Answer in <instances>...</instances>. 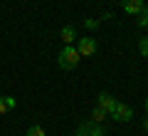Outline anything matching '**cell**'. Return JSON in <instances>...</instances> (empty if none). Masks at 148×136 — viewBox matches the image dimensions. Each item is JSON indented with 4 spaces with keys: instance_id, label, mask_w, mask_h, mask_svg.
<instances>
[{
    "instance_id": "cell-3",
    "label": "cell",
    "mask_w": 148,
    "mask_h": 136,
    "mask_svg": "<svg viewBox=\"0 0 148 136\" xmlns=\"http://www.w3.org/2000/svg\"><path fill=\"white\" fill-rule=\"evenodd\" d=\"M77 52H79V57H91V55L96 52V40L94 37H79Z\"/></svg>"
},
{
    "instance_id": "cell-1",
    "label": "cell",
    "mask_w": 148,
    "mask_h": 136,
    "mask_svg": "<svg viewBox=\"0 0 148 136\" xmlns=\"http://www.w3.org/2000/svg\"><path fill=\"white\" fill-rule=\"evenodd\" d=\"M79 52H77V47H72V45H64L62 47V52H59V57H57V64H59V69H74L77 64H79Z\"/></svg>"
},
{
    "instance_id": "cell-5",
    "label": "cell",
    "mask_w": 148,
    "mask_h": 136,
    "mask_svg": "<svg viewBox=\"0 0 148 136\" xmlns=\"http://www.w3.org/2000/svg\"><path fill=\"white\" fill-rule=\"evenodd\" d=\"M121 8H123V12H128V15H141L143 10H148L143 0H121Z\"/></svg>"
},
{
    "instance_id": "cell-14",
    "label": "cell",
    "mask_w": 148,
    "mask_h": 136,
    "mask_svg": "<svg viewBox=\"0 0 148 136\" xmlns=\"http://www.w3.org/2000/svg\"><path fill=\"white\" fill-rule=\"evenodd\" d=\"M5 101H8V109H15V99L12 97H5Z\"/></svg>"
},
{
    "instance_id": "cell-12",
    "label": "cell",
    "mask_w": 148,
    "mask_h": 136,
    "mask_svg": "<svg viewBox=\"0 0 148 136\" xmlns=\"http://www.w3.org/2000/svg\"><path fill=\"white\" fill-rule=\"evenodd\" d=\"M84 25L89 27V30H96V27H99V20H84Z\"/></svg>"
},
{
    "instance_id": "cell-10",
    "label": "cell",
    "mask_w": 148,
    "mask_h": 136,
    "mask_svg": "<svg viewBox=\"0 0 148 136\" xmlns=\"http://www.w3.org/2000/svg\"><path fill=\"white\" fill-rule=\"evenodd\" d=\"M138 50H141V55H143V57H148V35L138 40Z\"/></svg>"
},
{
    "instance_id": "cell-15",
    "label": "cell",
    "mask_w": 148,
    "mask_h": 136,
    "mask_svg": "<svg viewBox=\"0 0 148 136\" xmlns=\"http://www.w3.org/2000/svg\"><path fill=\"white\" fill-rule=\"evenodd\" d=\"M143 131H148V119H146V121H143Z\"/></svg>"
},
{
    "instance_id": "cell-7",
    "label": "cell",
    "mask_w": 148,
    "mask_h": 136,
    "mask_svg": "<svg viewBox=\"0 0 148 136\" xmlns=\"http://www.w3.org/2000/svg\"><path fill=\"white\" fill-rule=\"evenodd\" d=\"M59 37H62L64 45H72V42L77 40V30H74V25H64L62 30H59Z\"/></svg>"
},
{
    "instance_id": "cell-8",
    "label": "cell",
    "mask_w": 148,
    "mask_h": 136,
    "mask_svg": "<svg viewBox=\"0 0 148 136\" xmlns=\"http://www.w3.org/2000/svg\"><path fill=\"white\" fill-rule=\"evenodd\" d=\"M106 116H109V114H106V111L101 109V106H94V111H91V121H94V124H101V121H104Z\"/></svg>"
},
{
    "instance_id": "cell-4",
    "label": "cell",
    "mask_w": 148,
    "mask_h": 136,
    "mask_svg": "<svg viewBox=\"0 0 148 136\" xmlns=\"http://www.w3.org/2000/svg\"><path fill=\"white\" fill-rule=\"evenodd\" d=\"M74 136H104V129L101 124H94V121H84V124L77 129Z\"/></svg>"
},
{
    "instance_id": "cell-6",
    "label": "cell",
    "mask_w": 148,
    "mask_h": 136,
    "mask_svg": "<svg viewBox=\"0 0 148 136\" xmlns=\"http://www.w3.org/2000/svg\"><path fill=\"white\" fill-rule=\"evenodd\" d=\"M116 104H119V99H116L114 94H109V92H101V94H99V104H96V106H101L106 114H111Z\"/></svg>"
},
{
    "instance_id": "cell-13",
    "label": "cell",
    "mask_w": 148,
    "mask_h": 136,
    "mask_svg": "<svg viewBox=\"0 0 148 136\" xmlns=\"http://www.w3.org/2000/svg\"><path fill=\"white\" fill-rule=\"evenodd\" d=\"M5 111H10L8 109V101H5V97H0V114H5Z\"/></svg>"
},
{
    "instance_id": "cell-9",
    "label": "cell",
    "mask_w": 148,
    "mask_h": 136,
    "mask_svg": "<svg viewBox=\"0 0 148 136\" xmlns=\"http://www.w3.org/2000/svg\"><path fill=\"white\" fill-rule=\"evenodd\" d=\"M25 136H45V126H40V124H32L30 129H27V134Z\"/></svg>"
},
{
    "instance_id": "cell-11",
    "label": "cell",
    "mask_w": 148,
    "mask_h": 136,
    "mask_svg": "<svg viewBox=\"0 0 148 136\" xmlns=\"http://www.w3.org/2000/svg\"><path fill=\"white\" fill-rule=\"evenodd\" d=\"M136 22H138V27H146V30H148V10H143L141 15H138Z\"/></svg>"
},
{
    "instance_id": "cell-16",
    "label": "cell",
    "mask_w": 148,
    "mask_h": 136,
    "mask_svg": "<svg viewBox=\"0 0 148 136\" xmlns=\"http://www.w3.org/2000/svg\"><path fill=\"white\" fill-rule=\"evenodd\" d=\"M143 106H146V111H148V97H146V101H143Z\"/></svg>"
},
{
    "instance_id": "cell-2",
    "label": "cell",
    "mask_w": 148,
    "mask_h": 136,
    "mask_svg": "<svg viewBox=\"0 0 148 136\" xmlns=\"http://www.w3.org/2000/svg\"><path fill=\"white\" fill-rule=\"evenodd\" d=\"M109 116H111L114 121H121V124H128V121L133 119V109H131L128 104H121V101H119V104L114 106V111H111Z\"/></svg>"
}]
</instances>
